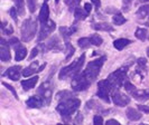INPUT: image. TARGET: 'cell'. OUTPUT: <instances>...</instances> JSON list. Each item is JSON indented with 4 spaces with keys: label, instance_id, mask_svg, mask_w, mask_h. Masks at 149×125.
<instances>
[{
    "label": "cell",
    "instance_id": "e575fe53",
    "mask_svg": "<svg viewBox=\"0 0 149 125\" xmlns=\"http://www.w3.org/2000/svg\"><path fill=\"white\" fill-rule=\"evenodd\" d=\"M27 5L29 8L30 12H34L36 10V5H37V0H27Z\"/></svg>",
    "mask_w": 149,
    "mask_h": 125
},
{
    "label": "cell",
    "instance_id": "7bdbcfd3",
    "mask_svg": "<svg viewBox=\"0 0 149 125\" xmlns=\"http://www.w3.org/2000/svg\"><path fill=\"white\" fill-rule=\"evenodd\" d=\"M38 52H39V48H38V46H37V47H35V48L31 50V54H30V56H29V59L35 58V57L38 55Z\"/></svg>",
    "mask_w": 149,
    "mask_h": 125
},
{
    "label": "cell",
    "instance_id": "cb8c5ba5",
    "mask_svg": "<svg viewBox=\"0 0 149 125\" xmlns=\"http://www.w3.org/2000/svg\"><path fill=\"white\" fill-rule=\"evenodd\" d=\"M89 16V12H86L85 9L80 7H76L74 10V17H75V20L79 21V20H84L86 17Z\"/></svg>",
    "mask_w": 149,
    "mask_h": 125
},
{
    "label": "cell",
    "instance_id": "e0dca14e",
    "mask_svg": "<svg viewBox=\"0 0 149 125\" xmlns=\"http://www.w3.org/2000/svg\"><path fill=\"white\" fill-rule=\"evenodd\" d=\"M48 17H49V8H48V5L46 2H44L42 8H40L39 15H38V20L43 25V23H46V22L49 20Z\"/></svg>",
    "mask_w": 149,
    "mask_h": 125
},
{
    "label": "cell",
    "instance_id": "f1b7e54d",
    "mask_svg": "<svg viewBox=\"0 0 149 125\" xmlns=\"http://www.w3.org/2000/svg\"><path fill=\"white\" fill-rule=\"evenodd\" d=\"M65 1V5H66L67 7H68V10L70 11H74L75 8L79 7V5H80V2H81V0H64Z\"/></svg>",
    "mask_w": 149,
    "mask_h": 125
},
{
    "label": "cell",
    "instance_id": "1f68e13d",
    "mask_svg": "<svg viewBox=\"0 0 149 125\" xmlns=\"http://www.w3.org/2000/svg\"><path fill=\"white\" fill-rule=\"evenodd\" d=\"M72 96H74L72 94V92H68V90H62V92H58L57 94H56V98L57 99H65V98H68V97H72Z\"/></svg>",
    "mask_w": 149,
    "mask_h": 125
},
{
    "label": "cell",
    "instance_id": "60d3db41",
    "mask_svg": "<svg viewBox=\"0 0 149 125\" xmlns=\"http://www.w3.org/2000/svg\"><path fill=\"white\" fill-rule=\"evenodd\" d=\"M137 106H138V110H140V112H143V113H146V114H149V106L141 105V104H139V105H137Z\"/></svg>",
    "mask_w": 149,
    "mask_h": 125
},
{
    "label": "cell",
    "instance_id": "f907efd6",
    "mask_svg": "<svg viewBox=\"0 0 149 125\" xmlns=\"http://www.w3.org/2000/svg\"><path fill=\"white\" fill-rule=\"evenodd\" d=\"M141 2H149V0H140Z\"/></svg>",
    "mask_w": 149,
    "mask_h": 125
},
{
    "label": "cell",
    "instance_id": "6da1fadb",
    "mask_svg": "<svg viewBox=\"0 0 149 125\" xmlns=\"http://www.w3.org/2000/svg\"><path fill=\"white\" fill-rule=\"evenodd\" d=\"M80 105H81V101L79 98H76L75 96H72V97H68L65 99H62L58 103V105L56 106V110L61 114L63 121L65 123H68L71 121L72 115L79 110Z\"/></svg>",
    "mask_w": 149,
    "mask_h": 125
},
{
    "label": "cell",
    "instance_id": "5b68a950",
    "mask_svg": "<svg viewBox=\"0 0 149 125\" xmlns=\"http://www.w3.org/2000/svg\"><path fill=\"white\" fill-rule=\"evenodd\" d=\"M116 88L111 84V81L107 79H102L97 83V96L99 98H101L102 101H104L105 103H110V98H109V94L110 92H112V89Z\"/></svg>",
    "mask_w": 149,
    "mask_h": 125
},
{
    "label": "cell",
    "instance_id": "ffe728a7",
    "mask_svg": "<svg viewBox=\"0 0 149 125\" xmlns=\"http://www.w3.org/2000/svg\"><path fill=\"white\" fill-rule=\"evenodd\" d=\"M132 43L130 39H126V38H119V39H116L113 41V46L116 49L118 50H122L125 47H127L128 45H130Z\"/></svg>",
    "mask_w": 149,
    "mask_h": 125
},
{
    "label": "cell",
    "instance_id": "d4e9b609",
    "mask_svg": "<svg viewBox=\"0 0 149 125\" xmlns=\"http://www.w3.org/2000/svg\"><path fill=\"white\" fill-rule=\"evenodd\" d=\"M137 17L140 19H145V18L149 19V5H143L139 8L137 11Z\"/></svg>",
    "mask_w": 149,
    "mask_h": 125
},
{
    "label": "cell",
    "instance_id": "d590c367",
    "mask_svg": "<svg viewBox=\"0 0 149 125\" xmlns=\"http://www.w3.org/2000/svg\"><path fill=\"white\" fill-rule=\"evenodd\" d=\"M66 47H67V55H66V60H68V59L71 58L73 55H74V52H75V48L72 46V45H66Z\"/></svg>",
    "mask_w": 149,
    "mask_h": 125
},
{
    "label": "cell",
    "instance_id": "4fadbf2b",
    "mask_svg": "<svg viewBox=\"0 0 149 125\" xmlns=\"http://www.w3.org/2000/svg\"><path fill=\"white\" fill-rule=\"evenodd\" d=\"M44 99L40 96H30L29 98L26 101V105L29 108H39L44 105Z\"/></svg>",
    "mask_w": 149,
    "mask_h": 125
},
{
    "label": "cell",
    "instance_id": "277c9868",
    "mask_svg": "<svg viewBox=\"0 0 149 125\" xmlns=\"http://www.w3.org/2000/svg\"><path fill=\"white\" fill-rule=\"evenodd\" d=\"M22 40L24 43H28L34 39L37 32V21L34 18L25 19L22 25Z\"/></svg>",
    "mask_w": 149,
    "mask_h": 125
},
{
    "label": "cell",
    "instance_id": "816d5d0a",
    "mask_svg": "<svg viewBox=\"0 0 149 125\" xmlns=\"http://www.w3.org/2000/svg\"><path fill=\"white\" fill-rule=\"evenodd\" d=\"M147 55H148V57H149V47L147 48Z\"/></svg>",
    "mask_w": 149,
    "mask_h": 125
},
{
    "label": "cell",
    "instance_id": "f35d334b",
    "mask_svg": "<svg viewBox=\"0 0 149 125\" xmlns=\"http://www.w3.org/2000/svg\"><path fill=\"white\" fill-rule=\"evenodd\" d=\"M2 85H3L5 87H7V88L9 89V90H10L11 93H13V95L15 96V98H16V99H18V95H17V92H16V89L14 88V87H13L11 85H9V84H7V83H5V81L2 83Z\"/></svg>",
    "mask_w": 149,
    "mask_h": 125
},
{
    "label": "cell",
    "instance_id": "3957f363",
    "mask_svg": "<svg viewBox=\"0 0 149 125\" xmlns=\"http://www.w3.org/2000/svg\"><path fill=\"white\" fill-rule=\"evenodd\" d=\"M84 61H85V55L83 54L80 58H77L75 61H73L71 65L61 69L60 74H58V78L63 81V79H66L68 77H75L76 75L80 74V70L82 69Z\"/></svg>",
    "mask_w": 149,
    "mask_h": 125
},
{
    "label": "cell",
    "instance_id": "ba28073f",
    "mask_svg": "<svg viewBox=\"0 0 149 125\" xmlns=\"http://www.w3.org/2000/svg\"><path fill=\"white\" fill-rule=\"evenodd\" d=\"M37 93H38V95L44 99L45 105H49V104H51V101H52V97H53V90H52V86H51L49 81L43 83V84L39 86Z\"/></svg>",
    "mask_w": 149,
    "mask_h": 125
},
{
    "label": "cell",
    "instance_id": "83f0119b",
    "mask_svg": "<svg viewBox=\"0 0 149 125\" xmlns=\"http://www.w3.org/2000/svg\"><path fill=\"white\" fill-rule=\"evenodd\" d=\"M77 44L79 46L82 48V49H85V48H89L91 46V40H90V37H83V38H80L77 40Z\"/></svg>",
    "mask_w": 149,
    "mask_h": 125
},
{
    "label": "cell",
    "instance_id": "7dc6e473",
    "mask_svg": "<svg viewBox=\"0 0 149 125\" xmlns=\"http://www.w3.org/2000/svg\"><path fill=\"white\" fill-rule=\"evenodd\" d=\"M82 121H83V116L81 115V114H79L77 116H76V118H75V123H82Z\"/></svg>",
    "mask_w": 149,
    "mask_h": 125
},
{
    "label": "cell",
    "instance_id": "30bf717a",
    "mask_svg": "<svg viewBox=\"0 0 149 125\" xmlns=\"http://www.w3.org/2000/svg\"><path fill=\"white\" fill-rule=\"evenodd\" d=\"M111 97L113 103L116 104L117 106H126V105H128V104L130 103V97L125 95V94H122L117 87L112 89Z\"/></svg>",
    "mask_w": 149,
    "mask_h": 125
},
{
    "label": "cell",
    "instance_id": "7c38bea8",
    "mask_svg": "<svg viewBox=\"0 0 149 125\" xmlns=\"http://www.w3.org/2000/svg\"><path fill=\"white\" fill-rule=\"evenodd\" d=\"M0 59L3 63L10 61V59H11L10 49H9V43H7L3 38L1 39V44H0Z\"/></svg>",
    "mask_w": 149,
    "mask_h": 125
},
{
    "label": "cell",
    "instance_id": "ab89813d",
    "mask_svg": "<svg viewBox=\"0 0 149 125\" xmlns=\"http://www.w3.org/2000/svg\"><path fill=\"white\" fill-rule=\"evenodd\" d=\"M93 123L94 124H103V118H102V116L101 115H94Z\"/></svg>",
    "mask_w": 149,
    "mask_h": 125
},
{
    "label": "cell",
    "instance_id": "836d02e7",
    "mask_svg": "<svg viewBox=\"0 0 149 125\" xmlns=\"http://www.w3.org/2000/svg\"><path fill=\"white\" fill-rule=\"evenodd\" d=\"M123 86H125V89H126L127 92H129V93H132V92H134V90H136V86H134V84H131L129 81H125Z\"/></svg>",
    "mask_w": 149,
    "mask_h": 125
},
{
    "label": "cell",
    "instance_id": "f5cc1de1",
    "mask_svg": "<svg viewBox=\"0 0 149 125\" xmlns=\"http://www.w3.org/2000/svg\"><path fill=\"white\" fill-rule=\"evenodd\" d=\"M58 1H60V0H55V2H56V3H58Z\"/></svg>",
    "mask_w": 149,
    "mask_h": 125
},
{
    "label": "cell",
    "instance_id": "c3c4849f",
    "mask_svg": "<svg viewBox=\"0 0 149 125\" xmlns=\"http://www.w3.org/2000/svg\"><path fill=\"white\" fill-rule=\"evenodd\" d=\"M92 2L94 3V6H95L97 9H99L100 6H101V1H100V0H92Z\"/></svg>",
    "mask_w": 149,
    "mask_h": 125
},
{
    "label": "cell",
    "instance_id": "4316f807",
    "mask_svg": "<svg viewBox=\"0 0 149 125\" xmlns=\"http://www.w3.org/2000/svg\"><path fill=\"white\" fill-rule=\"evenodd\" d=\"M15 3V7L17 8L18 15L24 16L25 15V1L24 0H13Z\"/></svg>",
    "mask_w": 149,
    "mask_h": 125
},
{
    "label": "cell",
    "instance_id": "ee69618b",
    "mask_svg": "<svg viewBox=\"0 0 149 125\" xmlns=\"http://www.w3.org/2000/svg\"><path fill=\"white\" fill-rule=\"evenodd\" d=\"M2 31H3V35H11L13 32H14V28L9 25L8 26V28H5V29H2Z\"/></svg>",
    "mask_w": 149,
    "mask_h": 125
},
{
    "label": "cell",
    "instance_id": "52a82bcc",
    "mask_svg": "<svg viewBox=\"0 0 149 125\" xmlns=\"http://www.w3.org/2000/svg\"><path fill=\"white\" fill-rule=\"evenodd\" d=\"M38 48L42 49V52H60L63 49L62 46V41L60 40L58 36H53L52 38H49V40L45 44H39Z\"/></svg>",
    "mask_w": 149,
    "mask_h": 125
},
{
    "label": "cell",
    "instance_id": "9a60e30c",
    "mask_svg": "<svg viewBox=\"0 0 149 125\" xmlns=\"http://www.w3.org/2000/svg\"><path fill=\"white\" fill-rule=\"evenodd\" d=\"M75 31H76V27H74V26H72L70 28H67V27H61L60 28V34L61 36L63 37V39L65 40V45L70 44V38Z\"/></svg>",
    "mask_w": 149,
    "mask_h": 125
},
{
    "label": "cell",
    "instance_id": "44dd1931",
    "mask_svg": "<svg viewBox=\"0 0 149 125\" xmlns=\"http://www.w3.org/2000/svg\"><path fill=\"white\" fill-rule=\"evenodd\" d=\"M92 28L95 30H100V31H113L114 28L112 27L110 23L108 22H97L92 25Z\"/></svg>",
    "mask_w": 149,
    "mask_h": 125
},
{
    "label": "cell",
    "instance_id": "8fae6325",
    "mask_svg": "<svg viewBox=\"0 0 149 125\" xmlns=\"http://www.w3.org/2000/svg\"><path fill=\"white\" fill-rule=\"evenodd\" d=\"M55 28H56V23L53 20H48L46 23H43L40 31H39V35H38V41H42V40L46 39L55 30Z\"/></svg>",
    "mask_w": 149,
    "mask_h": 125
},
{
    "label": "cell",
    "instance_id": "d6a6232c",
    "mask_svg": "<svg viewBox=\"0 0 149 125\" xmlns=\"http://www.w3.org/2000/svg\"><path fill=\"white\" fill-rule=\"evenodd\" d=\"M137 65H138V67L140 69L146 70L147 69V60L145 58H142V57H140V58H138V60H137Z\"/></svg>",
    "mask_w": 149,
    "mask_h": 125
},
{
    "label": "cell",
    "instance_id": "9c48e42d",
    "mask_svg": "<svg viewBox=\"0 0 149 125\" xmlns=\"http://www.w3.org/2000/svg\"><path fill=\"white\" fill-rule=\"evenodd\" d=\"M90 85H91V83L83 76L82 74L80 73L73 78L71 86H72V89L75 90V92H83V90L89 88Z\"/></svg>",
    "mask_w": 149,
    "mask_h": 125
},
{
    "label": "cell",
    "instance_id": "f6af8a7d",
    "mask_svg": "<svg viewBox=\"0 0 149 125\" xmlns=\"http://www.w3.org/2000/svg\"><path fill=\"white\" fill-rule=\"evenodd\" d=\"M84 9H85V10H86V12H91V11H92V5H91V3H89V2H86V3H85V5H84Z\"/></svg>",
    "mask_w": 149,
    "mask_h": 125
},
{
    "label": "cell",
    "instance_id": "8d00e7d4",
    "mask_svg": "<svg viewBox=\"0 0 149 125\" xmlns=\"http://www.w3.org/2000/svg\"><path fill=\"white\" fill-rule=\"evenodd\" d=\"M9 14H10V16H11V18L14 19V21H15V22L18 21V19H17V16H18V11H17V8H16V7L10 8V10H9Z\"/></svg>",
    "mask_w": 149,
    "mask_h": 125
},
{
    "label": "cell",
    "instance_id": "484cf974",
    "mask_svg": "<svg viewBox=\"0 0 149 125\" xmlns=\"http://www.w3.org/2000/svg\"><path fill=\"white\" fill-rule=\"evenodd\" d=\"M112 21H113V23L116 26H121V25H123L127 20H126V18L121 15L120 12H117V14H114L113 17H112Z\"/></svg>",
    "mask_w": 149,
    "mask_h": 125
},
{
    "label": "cell",
    "instance_id": "db71d44e",
    "mask_svg": "<svg viewBox=\"0 0 149 125\" xmlns=\"http://www.w3.org/2000/svg\"><path fill=\"white\" fill-rule=\"evenodd\" d=\"M45 1H48V0H45Z\"/></svg>",
    "mask_w": 149,
    "mask_h": 125
},
{
    "label": "cell",
    "instance_id": "8992f818",
    "mask_svg": "<svg viewBox=\"0 0 149 125\" xmlns=\"http://www.w3.org/2000/svg\"><path fill=\"white\" fill-rule=\"evenodd\" d=\"M129 66L120 67L119 69H117L116 72L109 75L108 79L111 81V84L114 87H120L122 84H125V81H127V72Z\"/></svg>",
    "mask_w": 149,
    "mask_h": 125
},
{
    "label": "cell",
    "instance_id": "681fc988",
    "mask_svg": "<svg viewBox=\"0 0 149 125\" xmlns=\"http://www.w3.org/2000/svg\"><path fill=\"white\" fill-rule=\"evenodd\" d=\"M6 25H7V22L3 21V22H2V26H1V28H2V29H5V28H6Z\"/></svg>",
    "mask_w": 149,
    "mask_h": 125
},
{
    "label": "cell",
    "instance_id": "603a6c76",
    "mask_svg": "<svg viewBox=\"0 0 149 125\" xmlns=\"http://www.w3.org/2000/svg\"><path fill=\"white\" fill-rule=\"evenodd\" d=\"M26 55H27V49H26V47L25 46H22V45H18L17 47H16V56H15V59L17 61H20L22 59L26 57Z\"/></svg>",
    "mask_w": 149,
    "mask_h": 125
},
{
    "label": "cell",
    "instance_id": "d6986e66",
    "mask_svg": "<svg viewBox=\"0 0 149 125\" xmlns=\"http://www.w3.org/2000/svg\"><path fill=\"white\" fill-rule=\"evenodd\" d=\"M38 79H39V77H38V76H35V77H31L29 79L22 81V88L25 89V90H30L31 88L35 87V85H36V83L38 81Z\"/></svg>",
    "mask_w": 149,
    "mask_h": 125
},
{
    "label": "cell",
    "instance_id": "7402d4cb",
    "mask_svg": "<svg viewBox=\"0 0 149 125\" xmlns=\"http://www.w3.org/2000/svg\"><path fill=\"white\" fill-rule=\"evenodd\" d=\"M126 115H127V117L130 121H139L142 116L140 112H138V110L132 108V107H129L128 108L127 112H126Z\"/></svg>",
    "mask_w": 149,
    "mask_h": 125
},
{
    "label": "cell",
    "instance_id": "ac0fdd59",
    "mask_svg": "<svg viewBox=\"0 0 149 125\" xmlns=\"http://www.w3.org/2000/svg\"><path fill=\"white\" fill-rule=\"evenodd\" d=\"M39 67H38V61H33L28 67H26L24 70H22V76L24 77H28L30 75H34L36 73H39Z\"/></svg>",
    "mask_w": 149,
    "mask_h": 125
},
{
    "label": "cell",
    "instance_id": "5bb4252c",
    "mask_svg": "<svg viewBox=\"0 0 149 125\" xmlns=\"http://www.w3.org/2000/svg\"><path fill=\"white\" fill-rule=\"evenodd\" d=\"M20 69H22V67L19 65L18 66L9 67L7 69V72L5 73V75L11 81H18L20 78Z\"/></svg>",
    "mask_w": 149,
    "mask_h": 125
},
{
    "label": "cell",
    "instance_id": "2e32d148",
    "mask_svg": "<svg viewBox=\"0 0 149 125\" xmlns=\"http://www.w3.org/2000/svg\"><path fill=\"white\" fill-rule=\"evenodd\" d=\"M131 95L132 97H134V99L145 102L149 99V89H136L134 92L131 93Z\"/></svg>",
    "mask_w": 149,
    "mask_h": 125
},
{
    "label": "cell",
    "instance_id": "bcb514c9",
    "mask_svg": "<svg viewBox=\"0 0 149 125\" xmlns=\"http://www.w3.org/2000/svg\"><path fill=\"white\" fill-rule=\"evenodd\" d=\"M107 124L109 125H120V123L118 121H116V119H108L107 121Z\"/></svg>",
    "mask_w": 149,
    "mask_h": 125
},
{
    "label": "cell",
    "instance_id": "4dcf8cb0",
    "mask_svg": "<svg viewBox=\"0 0 149 125\" xmlns=\"http://www.w3.org/2000/svg\"><path fill=\"white\" fill-rule=\"evenodd\" d=\"M90 40H91V44L94 45V46H100V45H102V43H103L102 37L100 36V35H97V34L92 35V36L90 37Z\"/></svg>",
    "mask_w": 149,
    "mask_h": 125
},
{
    "label": "cell",
    "instance_id": "f546056e",
    "mask_svg": "<svg viewBox=\"0 0 149 125\" xmlns=\"http://www.w3.org/2000/svg\"><path fill=\"white\" fill-rule=\"evenodd\" d=\"M134 36L137 37L139 40H146V38H147V30L143 29V28H138V29L136 30V32H134Z\"/></svg>",
    "mask_w": 149,
    "mask_h": 125
},
{
    "label": "cell",
    "instance_id": "7a4b0ae2",
    "mask_svg": "<svg viewBox=\"0 0 149 125\" xmlns=\"http://www.w3.org/2000/svg\"><path fill=\"white\" fill-rule=\"evenodd\" d=\"M105 59H107V57L102 56L100 58L90 61L89 64H88V66H86V68L83 70V73H81L91 84L97 78V76L100 74V70H101V68H102L103 64H104Z\"/></svg>",
    "mask_w": 149,
    "mask_h": 125
},
{
    "label": "cell",
    "instance_id": "74e56055",
    "mask_svg": "<svg viewBox=\"0 0 149 125\" xmlns=\"http://www.w3.org/2000/svg\"><path fill=\"white\" fill-rule=\"evenodd\" d=\"M122 3H123V8H122L123 11L128 12V11L130 10V6H131V3H132V0H123Z\"/></svg>",
    "mask_w": 149,
    "mask_h": 125
},
{
    "label": "cell",
    "instance_id": "b9f144b4",
    "mask_svg": "<svg viewBox=\"0 0 149 125\" xmlns=\"http://www.w3.org/2000/svg\"><path fill=\"white\" fill-rule=\"evenodd\" d=\"M8 43H9V45H11V46H15V48L18 46V45H20V41L18 40V38H15V37L11 38V39H9Z\"/></svg>",
    "mask_w": 149,
    "mask_h": 125
}]
</instances>
